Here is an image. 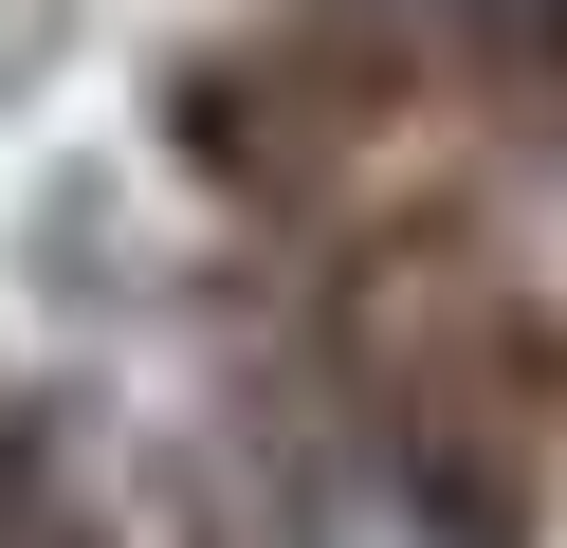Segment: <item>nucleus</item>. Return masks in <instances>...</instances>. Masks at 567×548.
<instances>
[{"label": "nucleus", "mask_w": 567, "mask_h": 548, "mask_svg": "<svg viewBox=\"0 0 567 548\" xmlns=\"http://www.w3.org/2000/svg\"><path fill=\"white\" fill-rule=\"evenodd\" d=\"M513 19H549V0H513Z\"/></svg>", "instance_id": "f257e3e1"}]
</instances>
